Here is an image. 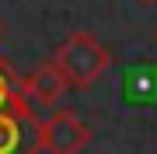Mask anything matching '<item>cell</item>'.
Masks as SVG:
<instances>
[{"label":"cell","mask_w":157,"mask_h":154,"mask_svg":"<svg viewBox=\"0 0 157 154\" xmlns=\"http://www.w3.org/2000/svg\"><path fill=\"white\" fill-rule=\"evenodd\" d=\"M52 63L59 67V74L67 77L70 88H91L101 74H108L112 53L91 32H70L59 42V49L52 53Z\"/></svg>","instance_id":"obj_1"},{"label":"cell","mask_w":157,"mask_h":154,"mask_svg":"<svg viewBox=\"0 0 157 154\" xmlns=\"http://www.w3.org/2000/svg\"><path fill=\"white\" fill-rule=\"evenodd\" d=\"M39 140L45 154H80L91 144V126L73 109H52L39 123Z\"/></svg>","instance_id":"obj_2"},{"label":"cell","mask_w":157,"mask_h":154,"mask_svg":"<svg viewBox=\"0 0 157 154\" xmlns=\"http://www.w3.org/2000/svg\"><path fill=\"white\" fill-rule=\"evenodd\" d=\"M42 140H39V119L35 109L14 105L0 112V154H39Z\"/></svg>","instance_id":"obj_3"},{"label":"cell","mask_w":157,"mask_h":154,"mask_svg":"<svg viewBox=\"0 0 157 154\" xmlns=\"http://www.w3.org/2000/svg\"><path fill=\"white\" fill-rule=\"evenodd\" d=\"M67 88H70L67 77L59 74V67L52 60L39 63L28 77H21V95L32 109H56L59 98L67 95Z\"/></svg>","instance_id":"obj_4"},{"label":"cell","mask_w":157,"mask_h":154,"mask_svg":"<svg viewBox=\"0 0 157 154\" xmlns=\"http://www.w3.org/2000/svg\"><path fill=\"white\" fill-rule=\"evenodd\" d=\"M14 105H25L21 77L11 70V63L0 56V112H4V109H14Z\"/></svg>","instance_id":"obj_5"},{"label":"cell","mask_w":157,"mask_h":154,"mask_svg":"<svg viewBox=\"0 0 157 154\" xmlns=\"http://www.w3.org/2000/svg\"><path fill=\"white\" fill-rule=\"evenodd\" d=\"M147 4H157V0H147Z\"/></svg>","instance_id":"obj_6"},{"label":"cell","mask_w":157,"mask_h":154,"mask_svg":"<svg viewBox=\"0 0 157 154\" xmlns=\"http://www.w3.org/2000/svg\"><path fill=\"white\" fill-rule=\"evenodd\" d=\"M0 35H4V25H0Z\"/></svg>","instance_id":"obj_7"}]
</instances>
